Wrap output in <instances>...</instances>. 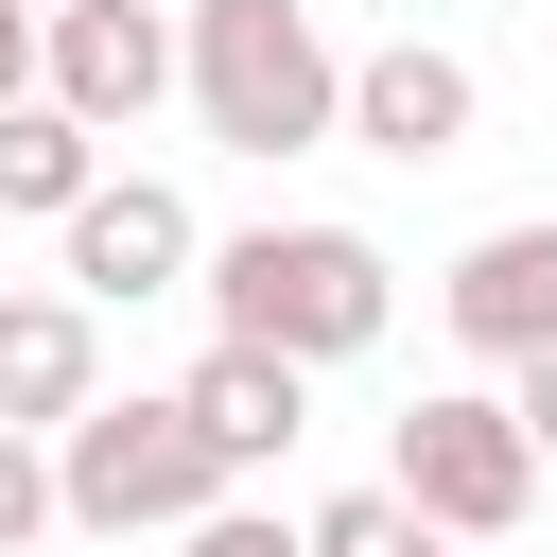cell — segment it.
I'll list each match as a JSON object with an SVG mask.
<instances>
[{"label": "cell", "instance_id": "cell-5", "mask_svg": "<svg viewBox=\"0 0 557 557\" xmlns=\"http://www.w3.org/2000/svg\"><path fill=\"white\" fill-rule=\"evenodd\" d=\"M191 261H209V226H191V191L174 174H87L70 209H52V278L87 296V313H139V296H191Z\"/></svg>", "mask_w": 557, "mask_h": 557}, {"label": "cell", "instance_id": "cell-13", "mask_svg": "<svg viewBox=\"0 0 557 557\" xmlns=\"http://www.w3.org/2000/svg\"><path fill=\"white\" fill-rule=\"evenodd\" d=\"M35 540H52V435L0 418V557H35Z\"/></svg>", "mask_w": 557, "mask_h": 557}, {"label": "cell", "instance_id": "cell-7", "mask_svg": "<svg viewBox=\"0 0 557 557\" xmlns=\"http://www.w3.org/2000/svg\"><path fill=\"white\" fill-rule=\"evenodd\" d=\"M331 139H366V157L435 174V157H470V139H487V70H470L453 35H383V52H348V104H331Z\"/></svg>", "mask_w": 557, "mask_h": 557}, {"label": "cell", "instance_id": "cell-12", "mask_svg": "<svg viewBox=\"0 0 557 557\" xmlns=\"http://www.w3.org/2000/svg\"><path fill=\"white\" fill-rule=\"evenodd\" d=\"M296 557H435V522H418L400 487H331V505L296 522Z\"/></svg>", "mask_w": 557, "mask_h": 557}, {"label": "cell", "instance_id": "cell-11", "mask_svg": "<svg viewBox=\"0 0 557 557\" xmlns=\"http://www.w3.org/2000/svg\"><path fill=\"white\" fill-rule=\"evenodd\" d=\"M87 174H104V139H87L52 87H17V104H0V209H17V226H52Z\"/></svg>", "mask_w": 557, "mask_h": 557}, {"label": "cell", "instance_id": "cell-4", "mask_svg": "<svg viewBox=\"0 0 557 557\" xmlns=\"http://www.w3.org/2000/svg\"><path fill=\"white\" fill-rule=\"evenodd\" d=\"M383 487H400L435 540H522V522H540V453H522L505 383H418L400 435H383Z\"/></svg>", "mask_w": 557, "mask_h": 557}, {"label": "cell", "instance_id": "cell-9", "mask_svg": "<svg viewBox=\"0 0 557 557\" xmlns=\"http://www.w3.org/2000/svg\"><path fill=\"white\" fill-rule=\"evenodd\" d=\"M174 400H191V435H209V470H226V487H261V470L313 435V366H296V348H244V331H209Z\"/></svg>", "mask_w": 557, "mask_h": 557}, {"label": "cell", "instance_id": "cell-8", "mask_svg": "<svg viewBox=\"0 0 557 557\" xmlns=\"http://www.w3.org/2000/svg\"><path fill=\"white\" fill-rule=\"evenodd\" d=\"M435 331H453L470 366H522V348H557V209H522V226H470V244H453V278H435Z\"/></svg>", "mask_w": 557, "mask_h": 557}, {"label": "cell", "instance_id": "cell-15", "mask_svg": "<svg viewBox=\"0 0 557 557\" xmlns=\"http://www.w3.org/2000/svg\"><path fill=\"white\" fill-rule=\"evenodd\" d=\"M505 418H522V453L557 470V348H522V366H505Z\"/></svg>", "mask_w": 557, "mask_h": 557}, {"label": "cell", "instance_id": "cell-16", "mask_svg": "<svg viewBox=\"0 0 557 557\" xmlns=\"http://www.w3.org/2000/svg\"><path fill=\"white\" fill-rule=\"evenodd\" d=\"M35 87V0H0V104Z\"/></svg>", "mask_w": 557, "mask_h": 557}, {"label": "cell", "instance_id": "cell-2", "mask_svg": "<svg viewBox=\"0 0 557 557\" xmlns=\"http://www.w3.org/2000/svg\"><path fill=\"white\" fill-rule=\"evenodd\" d=\"M174 104L226 157H313L331 104H348V52H331L313 0H191L174 17Z\"/></svg>", "mask_w": 557, "mask_h": 557}, {"label": "cell", "instance_id": "cell-1", "mask_svg": "<svg viewBox=\"0 0 557 557\" xmlns=\"http://www.w3.org/2000/svg\"><path fill=\"white\" fill-rule=\"evenodd\" d=\"M191 296H209V331H244V348L348 366V348H383L400 261H383L366 226H331V209H278V226H226V244L191 261Z\"/></svg>", "mask_w": 557, "mask_h": 557}, {"label": "cell", "instance_id": "cell-6", "mask_svg": "<svg viewBox=\"0 0 557 557\" xmlns=\"http://www.w3.org/2000/svg\"><path fill=\"white\" fill-rule=\"evenodd\" d=\"M35 87L87 122V139H139L174 104V17L157 0H35Z\"/></svg>", "mask_w": 557, "mask_h": 557}, {"label": "cell", "instance_id": "cell-14", "mask_svg": "<svg viewBox=\"0 0 557 557\" xmlns=\"http://www.w3.org/2000/svg\"><path fill=\"white\" fill-rule=\"evenodd\" d=\"M174 557H296V522L226 487V505H191V522H174Z\"/></svg>", "mask_w": 557, "mask_h": 557}, {"label": "cell", "instance_id": "cell-3", "mask_svg": "<svg viewBox=\"0 0 557 557\" xmlns=\"http://www.w3.org/2000/svg\"><path fill=\"white\" fill-rule=\"evenodd\" d=\"M191 505H226V470H209V435H191L174 383L52 418V522H70V540H174Z\"/></svg>", "mask_w": 557, "mask_h": 557}, {"label": "cell", "instance_id": "cell-10", "mask_svg": "<svg viewBox=\"0 0 557 557\" xmlns=\"http://www.w3.org/2000/svg\"><path fill=\"white\" fill-rule=\"evenodd\" d=\"M87 400H104V313H87L70 278H0V418L52 435V418H87Z\"/></svg>", "mask_w": 557, "mask_h": 557}, {"label": "cell", "instance_id": "cell-17", "mask_svg": "<svg viewBox=\"0 0 557 557\" xmlns=\"http://www.w3.org/2000/svg\"><path fill=\"white\" fill-rule=\"evenodd\" d=\"M435 557H505V540H435Z\"/></svg>", "mask_w": 557, "mask_h": 557}]
</instances>
